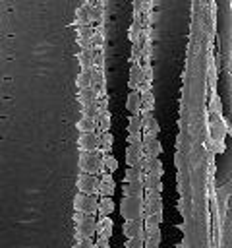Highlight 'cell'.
<instances>
[{
	"instance_id": "cell-1",
	"label": "cell",
	"mask_w": 232,
	"mask_h": 248,
	"mask_svg": "<svg viewBox=\"0 0 232 248\" xmlns=\"http://www.w3.org/2000/svg\"><path fill=\"white\" fill-rule=\"evenodd\" d=\"M120 207H122V215L126 217V221H135V219L143 221V202H141V198L124 196Z\"/></svg>"
},
{
	"instance_id": "cell-2",
	"label": "cell",
	"mask_w": 232,
	"mask_h": 248,
	"mask_svg": "<svg viewBox=\"0 0 232 248\" xmlns=\"http://www.w3.org/2000/svg\"><path fill=\"white\" fill-rule=\"evenodd\" d=\"M75 236H81V238H91L93 232L97 231V221L93 219V215H85L79 223H75Z\"/></svg>"
},
{
	"instance_id": "cell-3",
	"label": "cell",
	"mask_w": 232,
	"mask_h": 248,
	"mask_svg": "<svg viewBox=\"0 0 232 248\" xmlns=\"http://www.w3.org/2000/svg\"><path fill=\"white\" fill-rule=\"evenodd\" d=\"M77 186H79V190H81V194H95V192H99V188H101V182L95 178V174H81L79 176V180H77Z\"/></svg>"
},
{
	"instance_id": "cell-4",
	"label": "cell",
	"mask_w": 232,
	"mask_h": 248,
	"mask_svg": "<svg viewBox=\"0 0 232 248\" xmlns=\"http://www.w3.org/2000/svg\"><path fill=\"white\" fill-rule=\"evenodd\" d=\"M122 232L126 238H137L139 232H143V221L135 219V221H126L122 227Z\"/></svg>"
},
{
	"instance_id": "cell-5",
	"label": "cell",
	"mask_w": 232,
	"mask_h": 248,
	"mask_svg": "<svg viewBox=\"0 0 232 248\" xmlns=\"http://www.w3.org/2000/svg\"><path fill=\"white\" fill-rule=\"evenodd\" d=\"M97 232H99L101 238L108 240L110 234H112V219H110V217H102V219L97 223Z\"/></svg>"
},
{
	"instance_id": "cell-6",
	"label": "cell",
	"mask_w": 232,
	"mask_h": 248,
	"mask_svg": "<svg viewBox=\"0 0 232 248\" xmlns=\"http://www.w3.org/2000/svg\"><path fill=\"white\" fill-rule=\"evenodd\" d=\"M101 194H102V198H110L112 196V192H114V180H112V176L110 174H104V178L101 180Z\"/></svg>"
},
{
	"instance_id": "cell-7",
	"label": "cell",
	"mask_w": 232,
	"mask_h": 248,
	"mask_svg": "<svg viewBox=\"0 0 232 248\" xmlns=\"http://www.w3.org/2000/svg\"><path fill=\"white\" fill-rule=\"evenodd\" d=\"M112 211H114V202H112V198H101V202H99V213H101L102 217H110Z\"/></svg>"
},
{
	"instance_id": "cell-8",
	"label": "cell",
	"mask_w": 232,
	"mask_h": 248,
	"mask_svg": "<svg viewBox=\"0 0 232 248\" xmlns=\"http://www.w3.org/2000/svg\"><path fill=\"white\" fill-rule=\"evenodd\" d=\"M79 143H81V147H83V149H93V147L97 145V140H95V138H91V136H87V134H83V136H81V140H79Z\"/></svg>"
},
{
	"instance_id": "cell-9",
	"label": "cell",
	"mask_w": 232,
	"mask_h": 248,
	"mask_svg": "<svg viewBox=\"0 0 232 248\" xmlns=\"http://www.w3.org/2000/svg\"><path fill=\"white\" fill-rule=\"evenodd\" d=\"M73 248H95V242L91 238H81V236H75V244Z\"/></svg>"
},
{
	"instance_id": "cell-10",
	"label": "cell",
	"mask_w": 232,
	"mask_h": 248,
	"mask_svg": "<svg viewBox=\"0 0 232 248\" xmlns=\"http://www.w3.org/2000/svg\"><path fill=\"white\" fill-rule=\"evenodd\" d=\"M137 155H139V145H131V147L128 149V163L133 165L135 159H137Z\"/></svg>"
},
{
	"instance_id": "cell-11",
	"label": "cell",
	"mask_w": 232,
	"mask_h": 248,
	"mask_svg": "<svg viewBox=\"0 0 232 248\" xmlns=\"http://www.w3.org/2000/svg\"><path fill=\"white\" fill-rule=\"evenodd\" d=\"M93 126H95V124L89 120V116H85V120H81V122H79V130H83V132L93 130Z\"/></svg>"
},
{
	"instance_id": "cell-12",
	"label": "cell",
	"mask_w": 232,
	"mask_h": 248,
	"mask_svg": "<svg viewBox=\"0 0 232 248\" xmlns=\"http://www.w3.org/2000/svg\"><path fill=\"white\" fill-rule=\"evenodd\" d=\"M131 110H137V93H131L130 95V105H128Z\"/></svg>"
},
{
	"instance_id": "cell-13",
	"label": "cell",
	"mask_w": 232,
	"mask_h": 248,
	"mask_svg": "<svg viewBox=\"0 0 232 248\" xmlns=\"http://www.w3.org/2000/svg\"><path fill=\"white\" fill-rule=\"evenodd\" d=\"M95 248H108V240H104V238H97V242H95Z\"/></svg>"
}]
</instances>
